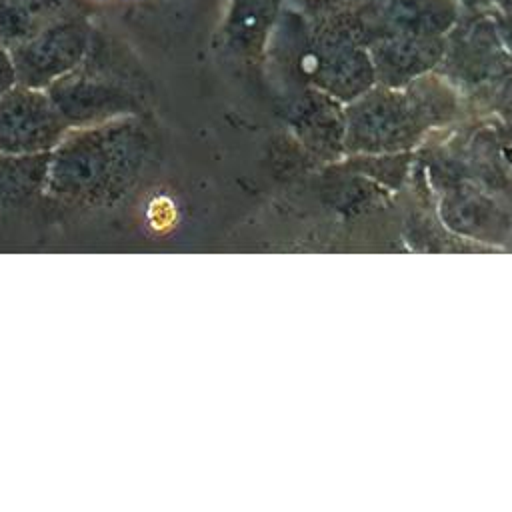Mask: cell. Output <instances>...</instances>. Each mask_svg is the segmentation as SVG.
<instances>
[{
	"mask_svg": "<svg viewBox=\"0 0 512 512\" xmlns=\"http://www.w3.org/2000/svg\"><path fill=\"white\" fill-rule=\"evenodd\" d=\"M490 2H494L502 14H512V0H490Z\"/></svg>",
	"mask_w": 512,
	"mask_h": 512,
	"instance_id": "11",
	"label": "cell"
},
{
	"mask_svg": "<svg viewBox=\"0 0 512 512\" xmlns=\"http://www.w3.org/2000/svg\"><path fill=\"white\" fill-rule=\"evenodd\" d=\"M442 48V36L422 34H386L366 44L374 70H380L388 78L416 74L428 68L440 58Z\"/></svg>",
	"mask_w": 512,
	"mask_h": 512,
	"instance_id": "8",
	"label": "cell"
},
{
	"mask_svg": "<svg viewBox=\"0 0 512 512\" xmlns=\"http://www.w3.org/2000/svg\"><path fill=\"white\" fill-rule=\"evenodd\" d=\"M148 146L138 114L68 128L48 152L44 192L66 204L108 208L136 186Z\"/></svg>",
	"mask_w": 512,
	"mask_h": 512,
	"instance_id": "1",
	"label": "cell"
},
{
	"mask_svg": "<svg viewBox=\"0 0 512 512\" xmlns=\"http://www.w3.org/2000/svg\"><path fill=\"white\" fill-rule=\"evenodd\" d=\"M284 0H228L224 22L220 28V40L226 48L256 56L272 36Z\"/></svg>",
	"mask_w": 512,
	"mask_h": 512,
	"instance_id": "6",
	"label": "cell"
},
{
	"mask_svg": "<svg viewBox=\"0 0 512 512\" xmlns=\"http://www.w3.org/2000/svg\"><path fill=\"white\" fill-rule=\"evenodd\" d=\"M46 94L70 128L140 114L146 76L130 50L102 28H94L84 60L54 80Z\"/></svg>",
	"mask_w": 512,
	"mask_h": 512,
	"instance_id": "2",
	"label": "cell"
},
{
	"mask_svg": "<svg viewBox=\"0 0 512 512\" xmlns=\"http://www.w3.org/2000/svg\"><path fill=\"white\" fill-rule=\"evenodd\" d=\"M94 28L90 14H74L50 22L10 48L16 84L46 90L54 80L74 70L90 48Z\"/></svg>",
	"mask_w": 512,
	"mask_h": 512,
	"instance_id": "3",
	"label": "cell"
},
{
	"mask_svg": "<svg viewBox=\"0 0 512 512\" xmlns=\"http://www.w3.org/2000/svg\"><path fill=\"white\" fill-rule=\"evenodd\" d=\"M68 128L46 90L14 84L0 94V154L50 152Z\"/></svg>",
	"mask_w": 512,
	"mask_h": 512,
	"instance_id": "4",
	"label": "cell"
},
{
	"mask_svg": "<svg viewBox=\"0 0 512 512\" xmlns=\"http://www.w3.org/2000/svg\"><path fill=\"white\" fill-rule=\"evenodd\" d=\"M14 84H16V70H14L12 54L4 44H0V94H4Z\"/></svg>",
	"mask_w": 512,
	"mask_h": 512,
	"instance_id": "10",
	"label": "cell"
},
{
	"mask_svg": "<svg viewBox=\"0 0 512 512\" xmlns=\"http://www.w3.org/2000/svg\"><path fill=\"white\" fill-rule=\"evenodd\" d=\"M360 42L386 34L444 36L458 20V0H348Z\"/></svg>",
	"mask_w": 512,
	"mask_h": 512,
	"instance_id": "5",
	"label": "cell"
},
{
	"mask_svg": "<svg viewBox=\"0 0 512 512\" xmlns=\"http://www.w3.org/2000/svg\"><path fill=\"white\" fill-rule=\"evenodd\" d=\"M96 0H0V44L8 50L54 20L96 14Z\"/></svg>",
	"mask_w": 512,
	"mask_h": 512,
	"instance_id": "7",
	"label": "cell"
},
{
	"mask_svg": "<svg viewBox=\"0 0 512 512\" xmlns=\"http://www.w3.org/2000/svg\"><path fill=\"white\" fill-rule=\"evenodd\" d=\"M48 152L0 154V218L16 214L44 192Z\"/></svg>",
	"mask_w": 512,
	"mask_h": 512,
	"instance_id": "9",
	"label": "cell"
}]
</instances>
